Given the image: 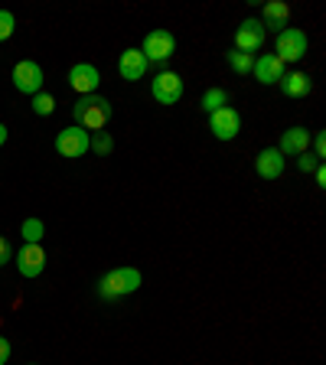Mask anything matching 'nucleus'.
Instances as JSON below:
<instances>
[{
	"instance_id": "22",
	"label": "nucleus",
	"mask_w": 326,
	"mask_h": 365,
	"mask_svg": "<svg viewBox=\"0 0 326 365\" xmlns=\"http://www.w3.org/2000/svg\"><path fill=\"white\" fill-rule=\"evenodd\" d=\"M14 26H16L14 14H10V10H0V43L14 36Z\"/></svg>"
},
{
	"instance_id": "13",
	"label": "nucleus",
	"mask_w": 326,
	"mask_h": 365,
	"mask_svg": "<svg viewBox=\"0 0 326 365\" xmlns=\"http://www.w3.org/2000/svg\"><path fill=\"white\" fill-rule=\"evenodd\" d=\"M251 72H255V78H258L261 85H274V82H281V78L287 76V72H284V62L277 59L274 53L258 56V59H255V68H251Z\"/></svg>"
},
{
	"instance_id": "14",
	"label": "nucleus",
	"mask_w": 326,
	"mask_h": 365,
	"mask_svg": "<svg viewBox=\"0 0 326 365\" xmlns=\"http://www.w3.org/2000/svg\"><path fill=\"white\" fill-rule=\"evenodd\" d=\"M255 170H258L261 180H281L284 173V157L277 147H268V150L258 153V160H255Z\"/></svg>"
},
{
	"instance_id": "16",
	"label": "nucleus",
	"mask_w": 326,
	"mask_h": 365,
	"mask_svg": "<svg viewBox=\"0 0 326 365\" xmlns=\"http://www.w3.org/2000/svg\"><path fill=\"white\" fill-rule=\"evenodd\" d=\"M287 16H290L287 4H281V0H274V4H268V7H265V14H261V26H265V33H268V30L281 33V26L287 30Z\"/></svg>"
},
{
	"instance_id": "15",
	"label": "nucleus",
	"mask_w": 326,
	"mask_h": 365,
	"mask_svg": "<svg viewBox=\"0 0 326 365\" xmlns=\"http://www.w3.org/2000/svg\"><path fill=\"white\" fill-rule=\"evenodd\" d=\"M307 147H310V130L290 128V130H284L277 150H281V157H300V153H307Z\"/></svg>"
},
{
	"instance_id": "10",
	"label": "nucleus",
	"mask_w": 326,
	"mask_h": 365,
	"mask_svg": "<svg viewBox=\"0 0 326 365\" xmlns=\"http://www.w3.org/2000/svg\"><path fill=\"white\" fill-rule=\"evenodd\" d=\"M68 85L78 91V95H95L101 85V72L88 62H78V66L68 68Z\"/></svg>"
},
{
	"instance_id": "20",
	"label": "nucleus",
	"mask_w": 326,
	"mask_h": 365,
	"mask_svg": "<svg viewBox=\"0 0 326 365\" xmlns=\"http://www.w3.org/2000/svg\"><path fill=\"white\" fill-rule=\"evenodd\" d=\"M228 66L235 68L238 76H248L251 68H255V56H245V53H238V49H232V53H228Z\"/></svg>"
},
{
	"instance_id": "17",
	"label": "nucleus",
	"mask_w": 326,
	"mask_h": 365,
	"mask_svg": "<svg viewBox=\"0 0 326 365\" xmlns=\"http://www.w3.org/2000/svg\"><path fill=\"white\" fill-rule=\"evenodd\" d=\"M281 88L287 98H304V95H310V78L304 72H290V76L281 78Z\"/></svg>"
},
{
	"instance_id": "8",
	"label": "nucleus",
	"mask_w": 326,
	"mask_h": 365,
	"mask_svg": "<svg viewBox=\"0 0 326 365\" xmlns=\"http://www.w3.org/2000/svg\"><path fill=\"white\" fill-rule=\"evenodd\" d=\"M265 26H261V20H245L242 26L235 30V49L245 56H255L265 46Z\"/></svg>"
},
{
	"instance_id": "1",
	"label": "nucleus",
	"mask_w": 326,
	"mask_h": 365,
	"mask_svg": "<svg viewBox=\"0 0 326 365\" xmlns=\"http://www.w3.org/2000/svg\"><path fill=\"white\" fill-rule=\"evenodd\" d=\"M72 114H76V124L82 130H101L111 121V105L101 95H82L72 108Z\"/></svg>"
},
{
	"instance_id": "3",
	"label": "nucleus",
	"mask_w": 326,
	"mask_h": 365,
	"mask_svg": "<svg viewBox=\"0 0 326 365\" xmlns=\"http://www.w3.org/2000/svg\"><path fill=\"white\" fill-rule=\"evenodd\" d=\"M274 49H277V59L287 66V62H300L307 56V33L297 30V26H287V30L277 33V43H274Z\"/></svg>"
},
{
	"instance_id": "28",
	"label": "nucleus",
	"mask_w": 326,
	"mask_h": 365,
	"mask_svg": "<svg viewBox=\"0 0 326 365\" xmlns=\"http://www.w3.org/2000/svg\"><path fill=\"white\" fill-rule=\"evenodd\" d=\"M313 173H317V186H326V170H323V167H317Z\"/></svg>"
},
{
	"instance_id": "29",
	"label": "nucleus",
	"mask_w": 326,
	"mask_h": 365,
	"mask_svg": "<svg viewBox=\"0 0 326 365\" xmlns=\"http://www.w3.org/2000/svg\"><path fill=\"white\" fill-rule=\"evenodd\" d=\"M7 144V128H4V124H0V147Z\"/></svg>"
},
{
	"instance_id": "4",
	"label": "nucleus",
	"mask_w": 326,
	"mask_h": 365,
	"mask_svg": "<svg viewBox=\"0 0 326 365\" xmlns=\"http://www.w3.org/2000/svg\"><path fill=\"white\" fill-rule=\"evenodd\" d=\"M56 150H59V157H68V160L85 157V153L91 150L88 130H82L78 124H72V128L59 130V134H56Z\"/></svg>"
},
{
	"instance_id": "7",
	"label": "nucleus",
	"mask_w": 326,
	"mask_h": 365,
	"mask_svg": "<svg viewBox=\"0 0 326 365\" xmlns=\"http://www.w3.org/2000/svg\"><path fill=\"white\" fill-rule=\"evenodd\" d=\"M209 130H213L219 140H232V137H238V130H242V118H238V111L232 105H225L209 114Z\"/></svg>"
},
{
	"instance_id": "26",
	"label": "nucleus",
	"mask_w": 326,
	"mask_h": 365,
	"mask_svg": "<svg viewBox=\"0 0 326 365\" xmlns=\"http://www.w3.org/2000/svg\"><path fill=\"white\" fill-rule=\"evenodd\" d=\"M313 147H317V157L323 160V157H326V134H317V137H313Z\"/></svg>"
},
{
	"instance_id": "21",
	"label": "nucleus",
	"mask_w": 326,
	"mask_h": 365,
	"mask_svg": "<svg viewBox=\"0 0 326 365\" xmlns=\"http://www.w3.org/2000/svg\"><path fill=\"white\" fill-rule=\"evenodd\" d=\"M33 111L43 114V118H46V114H53L56 111V98H53V95H43V91H39V95H33Z\"/></svg>"
},
{
	"instance_id": "2",
	"label": "nucleus",
	"mask_w": 326,
	"mask_h": 365,
	"mask_svg": "<svg viewBox=\"0 0 326 365\" xmlns=\"http://www.w3.org/2000/svg\"><path fill=\"white\" fill-rule=\"evenodd\" d=\"M141 287V271L137 267H114L98 281V294L105 300H114V297H128Z\"/></svg>"
},
{
	"instance_id": "5",
	"label": "nucleus",
	"mask_w": 326,
	"mask_h": 365,
	"mask_svg": "<svg viewBox=\"0 0 326 365\" xmlns=\"http://www.w3.org/2000/svg\"><path fill=\"white\" fill-rule=\"evenodd\" d=\"M141 53L147 56V62H163L176 53V36L170 30H151L144 36V46H141Z\"/></svg>"
},
{
	"instance_id": "25",
	"label": "nucleus",
	"mask_w": 326,
	"mask_h": 365,
	"mask_svg": "<svg viewBox=\"0 0 326 365\" xmlns=\"http://www.w3.org/2000/svg\"><path fill=\"white\" fill-rule=\"evenodd\" d=\"M10 258H14V251H10V242H7V238H4V235H0V267L7 264Z\"/></svg>"
},
{
	"instance_id": "18",
	"label": "nucleus",
	"mask_w": 326,
	"mask_h": 365,
	"mask_svg": "<svg viewBox=\"0 0 326 365\" xmlns=\"http://www.w3.org/2000/svg\"><path fill=\"white\" fill-rule=\"evenodd\" d=\"M20 235H23V242L26 245H39L43 242V235H46V225L39 219H26L20 225Z\"/></svg>"
},
{
	"instance_id": "11",
	"label": "nucleus",
	"mask_w": 326,
	"mask_h": 365,
	"mask_svg": "<svg viewBox=\"0 0 326 365\" xmlns=\"http://www.w3.org/2000/svg\"><path fill=\"white\" fill-rule=\"evenodd\" d=\"M14 264H16V271H20L23 277H39V274L46 271V251H43V245H23Z\"/></svg>"
},
{
	"instance_id": "24",
	"label": "nucleus",
	"mask_w": 326,
	"mask_h": 365,
	"mask_svg": "<svg viewBox=\"0 0 326 365\" xmlns=\"http://www.w3.org/2000/svg\"><path fill=\"white\" fill-rule=\"evenodd\" d=\"M91 147H95V153H111V137H108V134H101V130H98V137H95V140H91Z\"/></svg>"
},
{
	"instance_id": "23",
	"label": "nucleus",
	"mask_w": 326,
	"mask_h": 365,
	"mask_svg": "<svg viewBox=\"0 0 326 365\" xmlns=\"http://www.w3.org/2000/svg\"><path fill=\"white\" fill-rule=\"evenodd\" d=\"M297 167H300V173H313V170L320 167V157H317V153H300Z\"/></svg>"
},
{
	"instance_id": "19",
	"label": "nucleus",
	"mask_w": 326,
	"mask_h": 365,
	"mask_svg": "<svg viewBox=\"0 0 326 365\" xmlns=\"http://www.w3.org/2000/svg\"><path fill=\"white\" fill-rule=\"evenodd\" d=\"M228 105V95H225V88H209L203 95V111H219V108H225Z\"/></svg>"
},
{
	"instance_id": "9",
	"label": "nucleus",
	"mask_w": 326,
	"mask_h": 365,
	"mask_svg": "<svg viewBox=\"0 0 326 365\" xmlns=\"http://www.w3.org/2000/svg\"><path fill=\"white\" fill-rule=\"evenodd\" d=\"M151 91L160 105H176V101L183 98V78L176 76V72H160V76L153 78Z\"/></svg>"
},
{
	"instance_id": "12",
	"label": "nucleus",
	"mask_w": 326,
	"mask_h": 365,
	"mask_svg": "<svg viewBox=\"0 0 326 365\" xmlns=\"http://www.w3.org/2000/svg\"><path fill=\"white\" fill-rule=\"evenodd\" d=\"M147 56L141 53V49H124L121 59H118V72H121L124 82H137V78L147 76Z\"/></svg>"
},
{
	"instance_id": "27",
	"label": "nucleus",
	"mask_w": 326,
	"mask_h": 365,
	"mask_svg": "<svg viewBox=\"0 0 326 365\" xmlns=\"http://www.w3.org/2000/svg\"><path fill=\"white\" fill-rule=\"evenodd\" d=\"M7 359H10V339L0 336V365H7Z\"/></svg>"
},
{
	"instance_id": "6",
	"label": "nucleus",
	"mask_w": 326,
	"mask_h": 365,
	"mask_svg": "<svg viewBox=\"0 0 326 365\" xmlns=\"http://www.w3.org/2000/svg\"><path fill=\"white\" fill-rule=\"evenodd\" d=\"M14 85H16V91H23V95H39V91H43V68H39V62H30V59L16 62Z\"/></svg>"
}]
</instances>
